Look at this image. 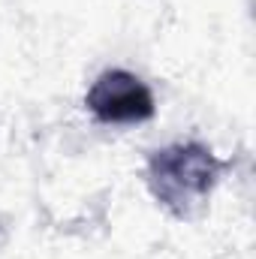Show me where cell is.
<instances>
[{"label":"cell","mask_w":256,"mask_h":259,"mask_svg":"<svg viewBox=\"0 0 256 259\" xmlns=\"http://www.w3.org/2000/svg\"><path fill=\"white\" fill-rule=\"evenodd\" d=\"M223 163L199 142H181L157 151L148 163V184L157 202L181 220L196 217L214 190Z\"/></svg>","instance_id":"cell-1"},{"label":"cell","mask_w":256,"mask_h":259,"mask_svg":"<svg viewBox=\"0 0 256 259\" xmlns=\"http://www.w3.org/2000/svg\"><path fill=\"white\" fill-rule=\"evenodd\" d=\"M84 103L103 124H139L154 115V94L127 69H106L91 84Z\"/></svg>","instance_id":"cell-2"}]
</instances>
